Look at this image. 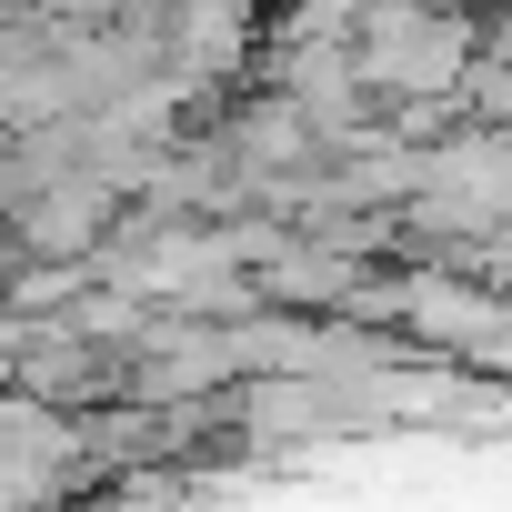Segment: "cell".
<instances>
[{
  "mask_svg": "<svg viewBox=\"0 0 512 512\" xmlns=\"http://www.w3.org/2000/svg\"><path fill=\"white\" fill-rule=\"evenodd\" d=\"M91 231H101V181H61V191L21 221V241H31V251H81Z\"/></svg>",
  "mask_w": 512,
  "mask_h": 512,
  "instance_id": "6da1fadb",
  "label": "cell"
}]
</instances>
